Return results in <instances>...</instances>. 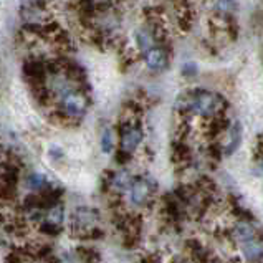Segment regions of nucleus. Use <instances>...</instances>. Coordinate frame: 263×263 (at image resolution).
<instances>
[{"instance_id": "nucleus-1", "label": "nucleus", "mask_w": 263, "mask_h": 263, "mask_svg": "<svg viewBox=\"0 0 263 263\" xmlns=\"http://www.w3.org/2000/svg\"><path fill=\"white\" fill-rule=\"evenodd\" d=\"M227 106L229 103L222 95L202 88L189 89V91L180 95L176 101V109L179 115L195 116L205 119V121L225 115Z\"/></svg>"}, {"instance_id": "nucleus-2", "label": "nucleus", "mask_w": 263, "mask_h": 263, "mask_svg": "<svg viewBox=\"0 0 263 263\" xmlns=\"http://www.w3.org/2000/svg\"><path fill=\"white\" fill-rule=\"evenodd\" d=\"M116 131L119 136V149L124 153L134 154L144 141V131H142L138 118H123Z\"/></svg>"}, {"instance_id": "nucleus-3", "label": "nucleus", "mask_w": 263, "mask_h": 263, "mask_svg": "<svg viewBox=\"0 0 263 263\" xmlns=\"http://www.w3.org/2000/svg\"><path fill=\"white\" fill-rule=\"evenodd\" d=\"M156 191V182L147 176H134L131 185L127 187V200L131 205L136 207H147V204L153 199V194Z\"/></svg>"}, {"instance_id": "nucleus-4", "label": "nucleus", "mask_w": 263, "mask_h": 263, "mask_svg": "<svg viewBox=\"0 0 263 263\" xmlns=\"http://www.w3.org/2000/svg\"><path fill=\"white\" fill-rule=\"evenodd\" d=\"M71 220V232H81L96 227L98 220H100V212L91 207H78L73 212Z\"/></svg>"}, {"instance_id": "nucleus-5", "label": "nucleus", "mask_w": 263, "mask_h": 263, "mask_svg": "<svg viewBox=\"0 0 263 263\" xmlns=\"http://www.w3.org/2000/svg\"><path fill=\"white\" fill-rule=\"evenodd\" d=\"M144 60V65L151 71H162L169 66V51L164 45H156L154 48L147 50L144 55H141Z\"/></svg>"}, {"instance_id": "nucleus-6", "label": "nucleus", "mask_w": 263, "mask_h": 263, "mask_svg": "<svg viewBox=\"0 0 263 263\" xmlns=\"http://www.w3.org/2000/svg\"><path fill=\"white\" fill-rule=\"evenodd\" d=\"M225 133L229 134V138H227V144L222 146V151L223 156H232L240 147V144H242V136H243L242 124H240V121L230 123Z\"/></svg>"}, {"instance_id": "nucleus-7", "label": "nucleus", "mask_w": 263, "mask_h": 263, "mask_svg": "<svg viewBox=\"0 0 263 263\" xmlns=\"http://www.w3.org/2000/svg\"><path fill=\"white\" fill-rule=\"evenodd\" d=\"M185 247H187V252L191 255V258L195 263H214L215 261L212 252L205 249L197 238H189L185 242Z\"/></svg>"}, {"instance_id": "nucleus-8", "label": "nucleus", "mask_w": 263, "mask_h": 263, "mask_svg": "<svg viewBox=\"0 0 263 263\" xmlns=\"http://www.w3.org/2000/svg\"><path fill=\"white\" fill-rule=\"evenodd\" d=\"M212 7V18L215 20H230L234 18V13L237 10L235 0H210Z\"/></svg>"}, {"instance_id": "nucleus-9", "label": "nucleus", "mask_w": 263, "mask_h": 263, "mask_svg": "<svg viewBox=\"0 0 263 263\" xmlns=\"http://www.w3.org/2000/svg\"><path fill=\"white\" fill-rule=\"evenodd\" d=\"M230 235L234 242L238 243H243V242H249L252 238H257L258 235V230L253 227V223L250 222H237L234 227L230 230Z\"/></svg>"}, {"instance_id": "nucleus-10", "label": "nucleus", "mask_w": 263, "mask_h": 263, "mask_svg": "<svg viewBox=\"0 0 263 263\" xmlns=\"http://www.w3.org/2000/svg\"><path fill=\"white\" fill-rule=\"evenodd\" d=\"M242 255H243V261H247V263H261L263 250H261L260 237L252 238V240H249V242H243L242 243Z\"/></svg>"}, {"instance_id": "nucleus-11", "label": "nucleus", "mask_w": 263, "mask_h": 263, "mask_svg": "<svg viewBox=\"0 0 263 263\" xmlns=\"http://www.w3.org/2000/svg\"><path fill=\"white\" fill-rule=\"evenodd\" d=\"M133 179H134V176L127 169L115 171V174H112V180H111V191H115L116 194L126 192L127 187L131 185Z\"/></svg>"}, {"instance_id": "nucleus-12", "label": "nucleus", "mask_w": 263, "mask_h": 263, "mask_svg": "<svg viewBox=\"0 0 263 263\" xmlns=\"http://www.w3.org/2000/svg\"><path fill=\"white\" fill-rule=\"evenodd\" d=\"M172 159L179 164L191 161V147L187 146V142L184 139H177L172 144Z\"/></svg>"}, {"instance_id": "nucleus-13", "label": "nucleus", "mask_w": 263, "mask_h": 263, "mask_svg": "<svg viewBox=\"0 0 263 263\" xmlns=\"http://www.w3.org/2000/svg\"><path fill=\"white\" fill-rule=\"evenodd\" d=\"M27 185L30 191L42 192L47 189V187H50V182L43 174H40V172H32V174L27 177Z\"/></svg>"}, {"instance_id": "nucleus-14", "label": "nucleus", "mask_w": 263, "mask_h": 263, "mask_svg": "<svg viewBox=\"0 0 263 263\" xmlns=\"http://www.w3.org/2000/svg\"><path fill=\"white\" fill-rule=\"evenodd\" d=\"M77 255L80 258V263H101V257L98 250L91 249V247H78Z\"/></svg>"}, {"instance_id": "nucleus-15", "label": "nucleus", "mask_w": 263, "mask_h": 263, "mask_svg": "<svg viewBox=\"0 0 263 263\" xmlns=\"http://www.w3.org/2000/svg\"><path fill=\"white\" fill-rule=\"evenodd\" d=\"M45 220H48L51 223H57V225H62L63 220H65V209H63V205L58 202V204L48 207L47 210H45Z\"/></svg>"}, {"instance_id": "nucleus-16", "label": "nucleus", "mask_w": 263, "mask_h": 263, "mask_svg": "<svg viewBox=\"0 0 263 263\" xmlns=\"http://www.w3.org/2000/svg\"><path fill=\"white\" fill-rule=\"evenodd\" d=\"M39 230H40V234H43V235L57 237V235L62 234L63 227H62V225L51 223V222H48V220H43L42 223H39Z\"/></svg>"}, {"instance_id": "nucleus-17", "label": "nucleus", "mask_w": 263, "mask_h": 263, "mask_svg": "<svg viewBox=\"0 0 263 263\" xmlns=\"http://www.w3.org/2000/svg\"><path fill=\"white\" fill-rule=\"evenodd\" d=\"M115 147V141H112V129L111 127H104L101 133V151L104 154H109Z\"/></svg>"}, {"instance_id": "nucleus-18", "label": "nucleus", "mask_w": 263, "mask_h": 263, "mask_svg": "<svg viewBox=\"0 0 263 263\" xmlns=\"http://www.w3.org/2000/svg\"><path fill=\"white\" fill-rule=\"evenodd\" d=\"M51 255H53V249L51 245H35V258L47 261Z\"/></svg>"}, {"instance_id": "nucleus-19", "label": "nucleus", "mask_w": 263, "mask_h": 263, "mask_svg": "<svg viewBox=\"0 0 263 263\" xmlns=\"http://www.w3.org/2000/svg\"><path fill=\"white\" fill-rule=\"evenodd\" d=\"M112 174H115V171H104V172H103V176H101V191H103V192L111 191Z\"/></svg>"}, {"instance_id": "nucleus-20", "label": "nucleus", "mask_w": 263, "mask_h": 263, "mask_svg": "<svg viewBox=\"0 0 263 263\" xmlns=\"http://www.w3.org/2000/svg\"><path fill=\"white\" fill-rule=\"evenodd\" d=\"M131 159H133V154L124 153V151H121V149H118V151H116L115 161L119 164V166H126V164H129V162H131Z\"/></svg>"}, {"instance_id": "nucleus-21", "label": "nucleus", "mask_w": 263, "mask_h": 263, "mask_svg": "<svg viewBox=\"0 0 263 263\" xmlns=\"http://www.w3.org/2000/svg\"><path fill=\"white\" fill-rule=\"evenodd\" d=\"M60 261L62 263H80V258L77 252H65L62 257H60Z\"/></svg>"}, {"instance_id": "nucleus-22", "label": "nucleus", "mask_w": 263, "mask_h": 263, "mask_svg": "<svg viewBox=\"0 0 263 263\" xmlns=\"http://www.w3.org/2000/svg\"><path fill=\"white\" fill-rule=\"evenodd\" d=\"M182 74H184V77H187V78H189V77H194V74H197V65H195V63H185L184 66H182Z\"/></svg>"}, {"instance_id": "nucleus-23", "label": "nucleus", "mask_w": 263, "mask_h": 263, "mask_svg": "<svg viewBox=\"0 0 263 263\" xmlns=\"http://www.w3.org/2000/svg\"><path fill=\"white\" fill-rule=\"evenodd\" d=\"M24 261H25V260L22 258V255H20L17 250L10 252V253L5 257V263H24Z\"/></svg>"}, {"instance_id": "nucleus-24", "label": "nucleus", "mask_w": 263, "mask_h": 263, "mask_svg": "<svg viewBox=\"0 0 263 263\" xmlns=\"http://www.w3.org/2000/svg\"><path fill=\"white\" fill-rule=\"evenodd\" d=\"M50 157H51V159H62V157H63V151H62V149H60V147H51L50 149Z\"/></svg>"}, {"instance_id": "nucleus-25", "label": "nucleus", "mask_w": 263, "mask_h": 263, "mask_svg": "<svg viewBox=\"0 0 263 263\" xmlns=\"http://www.w3.org/2000/svg\"><path fill=\"white\" fill-rule=\"evenodd\" d=\"M255 153H257V161H261V138H257V147H255Z\"/></svg>"}, {"instance_id": "nucleus-26", "label": "nucleus", "mask_w": 263, "mask_h": 263, "mask_svg": "<svg viewBox=\"0 0 263 263\" xmlns=\"http://www.w3.org/2000/svg\"><path fill=\"white\" fill-rule=\"evenodd\" d=\"M229 263H247V261H243V260H238V258H232Z\"/></svg>"}]
</instances>
